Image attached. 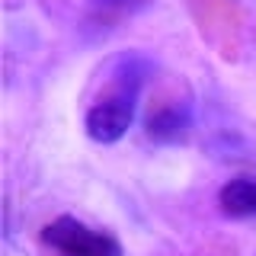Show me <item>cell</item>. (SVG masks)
<instances>
[{
    "label": "cell",
    "mask_w": 256,
    "mask_h": 256,
    "mask_svg": "<svg viewBox=\"0 0 256 256\" xmlns=\"http://www.w3.org/2000/svg\"><path fill=\"white\" fill-rule=\"evenodd\" d=\"M138 74H118L109 90L90 106L86 112V134L100 144H112L128 132L134 118V100H138Z\"/></svg>",
    "instance_id": "1"
},
{
    "label": "cell",
    "mask_w": 256,
    "mask_h": 256,
    "mask_svg": "<svg viewBox=\"0 0 256 256\" xmlns=\"http://www.w3.org/2000/svg\"><path fill=\"white\" fill-rule=\"evenodd\" d=\"M42 240L64 256H122V244L106 230H96L77 218H58L42 230Z\"/></svg>",
    "instance_id": "2"
},
{
    "label": "cell",
    "mask_w": 256,
    "mask_h": 256,
    "mask_svg": "<svg viewBox=\"0 0 256 256\" xmlns=\"http://www.w3.org/2000/svg\"><path fill=\"white\" fill-rule=\"evenodd\" d=\"M221 212L230 218H256V180H230L218 192Z\"/></svg>",
    "instance_id": "3"
},
{
    "label": "cell",
    "mask_w": 256,
    "mask_h": 256,
    "mask_svg": "<svg viewBox=\"0 0 256 256\" xmlns=\"http://www.w3.org/2000/svg\"><path fill=\"white\" fill-rule=\"evenodd\" d=\"M186 109L180 106H157L148 116V134L157 141H176L186 134Z\"/></svg>",
    "instance_id": "4"
}]
</instances>
